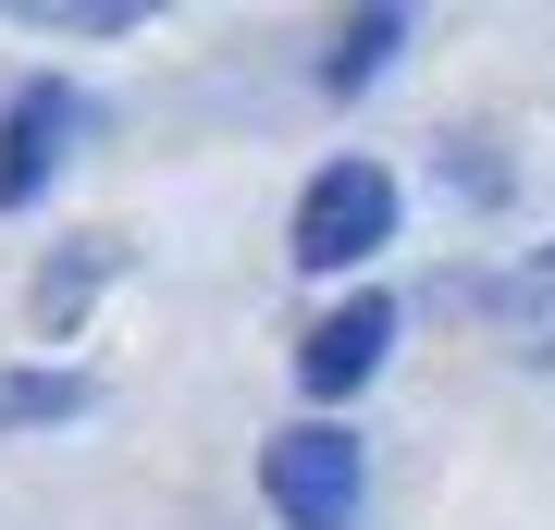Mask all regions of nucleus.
I'll list each match as a JSON object with an SVG mask.
<instances>
[{"label": "nucleus", "instance_id": "20e7f679", "mask_svg": "<svg viewBox=\"0 0 555 530\" xmlns=\"http://www.w3.org/2000/svg\"><path fill=\"white\" fill-rule=\"evenodd\" d=\"M383 346H396V309H383V296H346L334 321H309L297 383H309V395H358V383L383 371Z\"/></svg>", "mask_w": 555, "mask_h": 530}, {"label": "nucleus", "instance_id": "423d86ee", "mask_svg": "<svg viewBox=\"0 0 555 530\" xmlns=\"http://www.w3.org/2000/svg\"><path fill=\"white\" fill-rule=\"evenodd\" d=\"M100 383L87 371H0V432H50V419H87Z\"/></svg>", "mask_w": 555, "mask_h": 530}, {"label": "nucleus", "instance_id": "6e6552de", "mask_svg": "<svg viewBox=\"0 0 555 530\" xmlns=\"http://www.w3.org/2000/svg\"><path fill=\"white\" fill-rule=\"evenodd\" d=\"M112 259H124V247H100V235H87V247H75V259H62V272H50V296H38V321H50V334H62V321H75V309H87V284H100V272H112Z\"/></svg>", "mask_w": 555, "mask_h": 530}, {"label": "nucleus", "instance_id": "f03ea898", "mask_svg": "<svg viewBox=\"0 0 555 530\" xmlns=\"http://www.w3.org/2000/svg\"><path fill=\"white\" fill-rule=\"evenodd\" d=\"M383 235H396V173H383V160L309 173V197H297V259H309V272H358Z\"/></svg>", "mask_w": 555, "mask_h": 530}, {"label": "nucleus", "instance_id": "0eeeda50", "mask_svg": "<svg viewBox=\"0 0 555 530\" xmlns=\"http://www.w3.org/2000/svg\"><path fill=\"white\" fill-rule=\"evenodd\" d=\"M396 38H408V13H358L346 38H334V62H321V75H334V87H371V75H383V50H396Z\"/></svg>", "mask_w": 555, "mask_h": 530}, {"label": "nucleus", "instance_id": "7ed1b4c3", "mask_svg": "<svg viewBox=\"0 0 555 530\" xmlns=\"http://www.w3.org/2000/svg\"><path fill=\"white\" fill-rule=\"evenodd\" d=\"M75 124H87V99L62 87V75H38L13 112H0V210L50 185V160H62V137H75Z\"/></svg>", "mask_w": 555, "mask_h": 530}, {"label": "nucleus", "instance_id": "39448f33", "mask_svg": "<svg viewBox=\"0 0 555 530\" xmlns=\"http://www.w3.org/2000/svg\"><path fill=\"white\" fill-rule=\"evenodd\" d=\"M494 334L531 358V371H555V247H531V259L494 272Z\"/></svg>", "mask_w": 555, "mask_h": 530}, {"label": "nucleus", "instance_id": "f257e3e1", "mask_svg": "<svg viewBox=\"0 0 555 530\" xmlns=\"http://www.w3.org/2000/svg\"><path fill=\"white\" fill-rule=\"evenodd\" d=\"M259 493H272L284 530H358V432H334V419L272 432L259 444Z\"/></svg>", "mask_w": 555, "mask_h": 530}]
</instances>
